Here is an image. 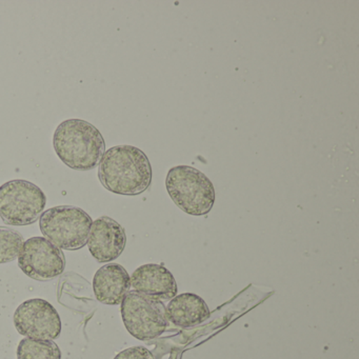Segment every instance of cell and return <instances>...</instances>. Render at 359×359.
Returning <instances> with one entry per match:
<instances>
[{"label":"cell","mask_w":359,"mask_h":359,"mask_svg":"<svg viewBox=\"0 0 359 359\" xmlns=\"http://www.w3.org/2000/svg\"><path fill=\"white\" fill-rule=\"evenodd\" d=\"M98 178L114 194L136 196L151 186L152 167L140 149L123 144L104 152L98 165Z\"/></svg>","instance_id":"1"},{"label":"cell","mask_w":359,"mask_h":359,"mask_svg":"<svg viewBox=\"0 0 359 359\" xmlns=\"http://www.w3.org/2000/svg\"><path fill=\"white\" fill-rule=\"evenodd\" d=\"M53 147L60 161L76 171H91L106 152L100 130L83 119L62 121L54 132Z\"/></svg>","instance_id":"2"},{"label":"cell","mask_w":359,"mask_h":359,"mask_svg":"<svg viewBox=\"0 0 359 359\" xmlns=\"http://www.w3.org/2000/svg\"><path fill=\"white\" fill-rule=\"evenodd\" d=\"M165 188L174 203L189 215H207L215 203V189L211 180L191 165L170 169Z\"/></svg>","instance_id":"3"},{"label":"cell","mask_w":359,"mask_h":359,"mask_svg":"<svg viewBox=\"0 0 359 359\" xmlns=\"http://www.w3.org/2000/svg\"><path fill=\"white\" fill-rule=\"evenodd\" d=\"M91 216L74 205H57L41 214L39 228L45 238L60 250L77 251L88 243Z\"/></svg>","instance_id":"4"},{"label":"cell","mask_w":359,"mask_h":359,"mask_svg":"<svg viewBox=\"0 0 359 359\" xmlns=\"http://www.w3.org/2000/svg\"><path fill=\"white\" fill-rule=\"evenodd\" d=\"M47 196L33 182L14 180L0 186V217L10 226L34 224L43 213Z\"/></svg>","instance_id":"5"},{"label":"cell","mask_w":359,"mask_h":359,"mask_svg":"<svg viewBox=\"0 0 359 359\" xmlns=\"http://www.w3.org/2000/svg\"><path fill=\"white\" fill-rule=\"evenodd\" d=\"M121 317L128 332L142 341L159 337L169 325L163 302L135 291L123 298Z\"/></svg>","instance_id":"6"},{"label":"cell","mask_w":359,"mask_h":359,"mask_svg":"<svg viewBox=\"0 0 359 359\" xmlns=\"http://www.w3.org/2000/svg\"><path fill=\"white\" fill-rule=\"evenodd\" d=\"M18 266L34 280L49 281L64 273L66 257L62 250L45 237H31L22 245Z\"/></svg>","instance_id":"7"},{"label":"cell","mask_w":359,"mask_h":359,"mask_svg":"<svg viewBox=\"0 0 359 359\" xmlns=\"http://www.w3.org/2000/svg\"><path fill=\"white\" fill-rule=\"evenodd\" d=\"M14 325L20 335L32 339L54 340L62 333V319L47 300L33 298L14 313Z\"/></svg>","instance_id":"8"},{"label":"cell","mask_w":359,"mask_h":359,"mask_svg":"<svg viewBox=\"0 0 359 359\" xmlns=\"http://www.w3.org/2000/svg\"><path fill=\"white\" fill-rule=\"evenodd\" d=\"M88 248L96 262L106 264L117 259L127 245L125 229L109 216L94 220L88 238Z\"/></svg>","instance_id":"9"},{"label":"cell","mask_w":359,"mask_h":359,"mask_svg":"<svg viewBox=\"0 0 359 359\" xmlns=\"http://www.w3.org/2000/svg\"><path fill=\"white\" fill-rule=\"evenodd\" d=\"M134 291L158 300H171L177 295V283L173 274L163 264H146L131 276Z\"/></svg>","instance_id":"10"},{"label":"cell","mask_w":359,"mask_h":359,"mask_svg":"<svg viewBox=\"0 0 359 359\" xmlns=\"http://www.w3.org/2000/svg\"><path fill=\"white\" fill-rule=\"evenodd\" d=\"M130 287L131 277L121 264H104L94 275V295L98 302L107 306L121 304Z\"/></svg>","instance_id":"11"},{"label":"cell","mask_w":359,"mask_h":359,"mask_svg":"<svg viewBox=\"0 0 359 359\" xmlns=\"http://www.w3.org/2000/svg\"><path fill=\"white\" fill-rule=\"evenodd\" d=\"M207 302L193 293H184L172 298L167 306L168 319L180 327H193L210 317Z\"/></svg>","instance_id":"12"},{"label":"cell","mask_w":359,"mask_h":359,"mask_svg":"<svg viewBox=\"0 0 359 359\" xmlns=\"http://www.w3.org/2000/svg\"><path fill=\"white\" fill-rule=\"evenodd\" d=\"M18 359H62V351L54 340H20L16 351Z\"/></svg>","instance_id":"13"},{"label":"cell","mask_w":359,"mask_h":359,"mask_svg":"<svg viewBox=\"0 0 359 359\" xmlns=\"http://www.w3.org/2000/svg\"><path fill=\"white\" fill-rule=\"evenodd\" d=\"M24 243V237L20 232L7 226H0V264L18 259Z\"/></svg>","instance_id":"14"},{"label":"cell","mask_w":359,"mask_h":359,"mask_svg":"<svg viewBox=\"0 0 359 359\" xmlns=\"http://www.w3.org/2000/svg\"><path fill=\"white\" fill-rule=\"evenodd\" d=\"M114 359H155V357L144 346H132L119 352Z\"/></svg>","instance_id":"15"}]
</instances>
